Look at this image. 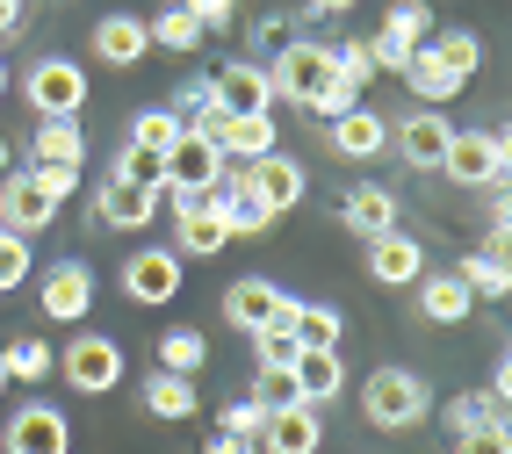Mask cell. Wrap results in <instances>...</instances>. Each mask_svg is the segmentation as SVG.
<instances>
[{
    "mask_svg": "<svg viewBox=\"0 0 512 454\" xmlns=\"http://www.w3.org/2000/svg\"><path fill=\"white\" fill-rule=\"evenodd\" d=\"M159 217V188H138V181H109L94 195V224H109V231H145Z\"/></svg>",
    "mask_w": 512,
    "mask_h": 454,
    "instance_id": "d6986e66",
    "label": "cell"
},
{
    "mask_svg": "<svg viewBox=\"0 0 512 454\" xmlns=\"http://www.w3.org/2000/svg\"><path fill=\"white\" fill-rule=\"evenodd\" d=\"M383 37H390V44H404V51H419V44L433 37V8H426V0H397L390 22H383Z\"/></svg>",
    "mask_w": 512,
    "mask_h": 454,
    "instance_id": "f546056e",
    "label": "cell"
},
{
    "mask_svg": "<svg viewBox=\"0 0 512 454\" xmlns=\"http://www.w3.org/2000/svg\"><path fill=\"white\" fill-rule=\"evenodd\" d=\"M0 440H8V454H73V426L58 404H22Z\"/></svg>",
    "mask_w": 512,
    "mask_h": 454,
    "instance_id": "9c48e42d",
    "label": "cell"
},
{
    "mask_svg": "<svg viewBox=\"0 0 512 454\" xmlns=\"http://www.w3.org/2000/svg\"><path fill=\"white\" fill-rule=\"evenodd\" d=\"M210 145L224 152V166H253L267 152H282L275 145V116H217L210 123Z\"/></svg>",
    "mask_w": 512,
    "mask_h": 454,
    "instance_id": "4fadbf2b",
    "label": "cell"
},
{
    "mask_svg": "<svg viewBox=\"0 0 512 454\" xmlns=\"http://www.w3.org/2000/svg\"><path fill=\"white\" fill-rule=\"evenodd\" d=\"M224 318L238 332H289L296 325V296L275 289V282H260V274H246V282L224 289Z\"/></svg>",
    "mask_w": 512,
    "mask_h": 454,
    "instance_id": "5b68a950",
    "label": "cell"
},
{
    "mask_svg": "<svg viewBox=\"0 0 512 454\" xmlns=\"http://www.w3.org/2000/svg\"><path fill=\"white\" fill-rule=\"evenodd\" d=\"M260 339V375H289L296 354H303V339L296 332H253Z\"/></svg>",
    "mask_w": 512,
    "mask_h": 454,
    "instance_id": "8d00e7d4",
    "label": "cell"
},
{
    "mask_svg": "<svg viewBox=\"0 0 512 454\" xmlns=\"http://www.w3.org/2000/svg\"><path fill=\"white\" fill-rule=\"evenodd\" d=\"M22 282H29V238L0 224V296H8V289H22Z\"/></svg>",
    "mask_w": 512,
    "mask_h": 454,
    "instance_id": "d590c367",
    "label": "cell"
},
{
    "mask_svg": "<svg viewBox=\"0 0 512 454\" xmlns=\"http://www.w3.org/2000/svg\"><path fill=\"white\" fill-rule=\"evenodd\" d=\"M455 454H512V433L505 426H469V433H455Z\"/></svg>",
    "mask_w": 512,
    "mask_h": 454,
    "instance_id": "ab89813d",
    "label": "cell"
},
{
    "mask_svg": "<svg viewBox=\"0 0 512 454\" xmlns=\"http://www.w3.org/2000/svg\"><path fill=\"white\" fill-rule=\"evenodd\" d=\"M354 0H311V15H347Z\"/></svg>",
    "mask_w": 512,
    "mask_h": 454,
    "instance_id": "bcb514c9",
    "label": "cell"
},
{
    "mask_svg": "<svg viewBox=\"0 0 512 454\" xmlns=\"http://www.w3.org/2000/svg\"><path fill=\"white\" fill-rule=\"evenodd\" d=\"M448 116H433V109H419V116H404L397 123V152H404V166H419V173H440V152H448Z\"/></svg>",
    "mask_w": 512,
    "mask_h": 454,
    "instance_id": "ffe728a7",
    "label": "cell"
},
{
    "mask_svg": "<svg viewBox=\"0 0 512 454\" xmlns=\"http://www.w3.org/2000/svg\"><path fill=\"white\" fill-rule=\"evenodd\" d=\"M202 361H210V339H202L195 325H174V332L159 339V368L166 375H195Z\"/></svg>",
    "mask_w": 512,
    "mask_h": 454,
    "instance_id": "f1b7e54d",
    "label": "cell"
},
{
    "mask_svg": "<svg viewBox=\"0 0 512 454\" xmlns=\"http://www.w3.org/2000/svg\"><path fill=\"white\" fill-rule=\"evenodd\" d=\"M0 368H8V382H44L51 375V346L44 339H15V346H0Z\"/></svg>",
    "mask_w": 512,
    "mask_h": 454,
    "instance_id": "4dcf8cb0",
    "label": "cell"
},
{
    "mask_svg": "<svg viewBox=\"0 0 512 454\" xmlns=\"http://www.w3.org/2000/svg\"><path fill=\"white\" fill-rule=\"evenodd\" d=\"M412 289H419V310H426L433 325H462L469 310H476V296H469V289L455 282V274H419Z\"/></svg>",
    "mask_w": 512,
    "mask_h": 454,
    "instance_id": "cb8c5ba5",
    "label": "cell"
},
{
    "mask_svg": "<svg viewBox=\"0 0 512 454\" xmlns=\"http://www.w3.org/2000/svg\"><path fill=\"white\" fill-rule=\"evenodd\" d=\"M210 181H224V152L210 145V130H181L159 159V188L188 195V188H210Z\"/></svg>",
    "mask_w": 512,
    "mask_h": 454,
    "instance_id": "8992f818",
    "label": "cell"
},
{
    "mask_svg": "<svg viewBox=\"0 0 512 454\" xmlns=\"http://www.w3.org/2000/svg\"><path fill=\"white\" fill-rule=\"evenodd\" d=\"M65 382H73V390H87V397H101V390H116L123 382V346L109 339V332H80L73 346H65Z\"/></svg>",
    "mask_w": 512,
    "mask_h": 454,
    "instance_id": "ba28073f",
    "label": "cell"
},
{
    "mask_svg": "<svg viewBox=\"0 0 512 454\" xmlns=\"http://www.w3.org/2000/svg\"><path fill=\"white\" fill-rule=\"evenodd\" d=\"M0 224L8 231H51L58 224V202L37 188V173H8V181H0Z\"/></svg>",
    "mask_w": 512,
    "mask_h": 454,
    "instance_id": "5bb4252c",
    "label": "cell"
},
{
    "mask_svg": "<svg viewBox=\"0 0 512 454\" xmlns=\"http://www.w3.org/2000/svg\"><path fill=\"white\" fill-rule=\"evenodd\" d=\"M289 390L296 404H332L347 390V361H339V346H303L296 368H289Z\"/></svg>",
    "mask_w": 512,
    "mask_h": 454,
    "instance_id": "9a60e30c",
    "label": "cell"
},
{
    "mask_svg": "<svg viewBox=\"0 0 512 454\" xmlns=\"http://www.w3.org/2000/svg\"><path fill=\"white\" fill-rule=\"evenodd\" d=\"M181 8L202 22V37H210V29H231V15H238V0H181Z\"/></svg>",
    "mask_w": 512,
    "mask_h": 454,
    "instance_id": "60d3db41",
    "label": "cell"
},
{
    "mask_svg": "<svg viewBox=\"0 0 512 454\" xmlns=\"http://www.w3.org/2000/svg\"><path fill=\"white\" fill-rule=\"evenodd\" d=\"M29 173H37V188H44L51 202H65V195L80 188V166H29Z\"/></svg>",
    "mask_w": 512,
    "mask_h": 454,
    "instance_id": "b9f144b4",
    "label": "cell"
},
{
    "mask_svg": "<svg viewBox=\"0 0 512 454\" xmlns=\"http://www.w3.org/2000/svg\"><path fill=\"white\" fill-rule=\"evenodd\" d=\"M0 173H8V137H0Z\"/></svg>",
    "mask_w": 512,
    "mask_h": 454,
    "instance_id": "7dc6e473",
    "label": "cell"
},
{
    "mask_svg": "<svg viewBox=\"0 0 512 454\" xmlns=\"http://www.w3.org/2000/svg\"><path fill=\"white\" fill-rule=\"evenodd\" d=\"M505 166H512V145H505L498 130H455L448 152H440V173L462 181V188H498Z\"/></svg>",
    "mask_w": 512,
    "mask_h": 454,
    "instance_id": "277c9868",
    "label": "cell"
},
{
    "mask_svg": "<svg viewBox=\"0 0 512 454\" xmlns=\"http://www.w3.org/2000/svg\"><path fill=\"white\" fill-rule=\"evenodd\" d=\"M145 29H152V44H166V51H195V44H202V22L181 8V0H174L159 22H145Z\"/></svg>",
    "mask_w": 512,
    "mask_h": 454,
    "instance_id": "d6a6232c",
    "label": "cell"
},
{
    "mask_svg": "<svg viewBox=\"0 0 512 454\" xmlns=\"http://www.w3.org/2000/svg\"><path fill=\"white\" fill-rule=\"evenodd\" d=\"M0 390H8V368H0Z\"/></svg>",
    "mask_w": 512,
    "mask_h": 454,
    "instance_id": "681fc988",
    "label": "cell"
},
{
    "mask_svg": "<svg viewBox=\"0 0 512 454\" xmlns=\"http://www.w3.org/2000/svg\"><path fill=\"white\" fill-rule=\"evenodd\" d=\"M368 274H375L383 289H412L419 274H426L419 238H412V231H383V238H368Z\"/></svg>",
    "mask_w": 512,
    "mask_h": 454,
    "instance_id": "ac0fdd59",
    "label": "cell"
},
{
    "mask_svg": "<svg viewBox=\"0 0 512 454\" xmlns=\"http://www.w3.org/2000/svg\"><path fill=\"white\" fill-rule=\"evenodd\" d=\"M231 173H238V188H246V195H260L267 209H275V217L303 202V166H296L289 152H267V159H253V166H231Z\"/></svg>",
    "mask_w": 512,
    "mask_h": 454,
    "instance_id": "8fae6325",
    "label": "cell"
},
{
    "mask_svg": "<svg viewBox=\"0 0 512 454\" xmlns=\"http://www.w3.org/2000/svg\"><path fill=\"white\" fill-rule=\"evenodd\" d=\"M80 159H87L80 116H44L37 123V166H80Z\"/></svg>",
    "mask_w": 512,
    "mask_h": 454,
    "instance_id": "d4e9b609",
    "label": "cell"
},
{
    "mask_svg": "<svg viewBox=\"0 0 512 454\" xmlns=\"http://www.w3.org/2000/svg\"><path fill=\"white\" fill-rule=\"evenodd\" d=\"M145 51H152L145 15H101V22H94V58H101V65H138Z\"/></svg>",
    "mask_w": 512,
    "mask_h": 454,
    "instance_id": "44dd1931",
    "label": "cell"
},
{
    "mask_svg": "<svg viewBox=\"0 0 512 454\" xmlns=\"http://www.w3.org/2000/svg\"><path fill=\"white\" fill-rule=\"evenodd\" d=\"M476 65H484V44H476L469 29H433V37L404 58V80H412L419 109H440V101H455L476 80Z\"/></svg>",
    "mask_w": 512,
    "mask_h": 454,
    "instance_id": "7a4b0ae2",
    "label": "cell"
},
{
    "mask_svg": "<svg viewBox=\"0 0 512 454\" xmlns=\"http://www.w3.org/2000/svg\"><path fill=\"white\" fill-rule=\"evenodd\" d=\"M0 94H8V65H0Z\"/></svg>",
    "mask_w": 512,
    "mask_h": 454,
    "instance_id": "c3c4849f",
    "label": "cell"
},
{
    "mask_svg": "<svg viewBox=\"0 0 512 454\" xmlns=\"http://www.w3.org/2000/svg\"><path fill=\"white\" fill-rule=\"evenodd\" d=\"M339 217H347V231H361V238H383V231H397V195L375 188V181H361V188H347Z\"/></svg>",
    "mask_w": 512,
    "mask_h": 454,
    "instance_id": "603a6c76",
    "label": "cell"
},
{
    "mask_svg": "<svg viewBox=\"0 0 512 454\" xmlns=\"http://www.w3.org/2000/svg\"><path fill=\"white\" fill-rule=\"evenodd\" d=\"M116 181H138V188H159V159L138 152V145H123L116 152Z\"/></svg>",
    "mask_w": 512,
    "mask_h": 454,
    "instance_id": "f35d334b",
    "label": "cell"
},
{
    "mask_svg": "<svg viewBox=\"0 0 512 454\" xmlns=\"http://www.w3.org/2000/svg\"><path fill=\"white\" fill-rule=\"evenodd\" d=\"M455 282H462L476 303H498V296H512V267H505V253H462Z\"/></svg>",
    "mask_w": 512,
    "mask_h": 454,
    "instance_id": "484cf974",
    "label": "cell"
},
{
    "mask_svg": "<svg viewBox=\"0 0 512 454\" xmlns=\"http://www.w3.org/2000/svg\"><path fill=\"white\" fill-rule=\"evenodd\" d=\"M318 440H325L318 404H275L253 447H260V454H318Z\"/></svg>",
    "mask_w": 512,
    "mask_h": 454,
    "instance_id": "7c38bea8",
    "label": "cell"
},
{
    "mask_svg": "<svg viewBox=\"0 0 512 454\" xmlns=\"http://www.w3.org/2000/svg\"><path fill=\"white\" fill-rule=\"evenodd\" d=\"M289 37H296V22H289V15H267V22H260V44H267V51H282Z\"/></svg>",
    "mask_w": 512,
    "mask_h": 454,
    "instance_id": "7bdbcfd3",
    "label": "cell"
},
{
    "mask_svg": "<svg viewBox=\"0 0 512 454\" xmlns=\"http://www.w3.org/2000/svg\"><path fill=\"white\" fill-rule=\"evenodd\" d=\"M267 87H275L282 101H296V109H311V116H347V109H361V94L332 73V51L325 44H303V37H289L282 44V58H275V73H267Z\"/></svg>",
    "mask_w": 512,
    "mask_h": 454,
    "instance_id": "6da1fadb",
    "label": "cell"
},
{
    "mask_svg": "<svg viewBox=\"0 0 512 454\" xmlns=\"http://www.w3.org/2000/svg\"><path fill=\"white\" fill-rule=\"evenodd\" d=\"M145 404H152V418H195V375L152 368L145 375Z\"/></svg>",
    "mask_w": 512,
    "mask_h": 454,
    "instance_id": "4316f807",
    "label": "cell"
},
{
    "mask_svg": "<svg viewBox=\"0 0 512 454\" xmlns=\"http://www.w3.org/2000/svg\"><path fill=\"white\" fill-rule=\"evenodd\" d=\"M123 296L130 303H174L181 296V253H130V267H123Z\"/></svg>",
    "mask_w": 512,
    "mask_h": 454,
    "instance_id": "2e32d148",
    "label": "cell"
},
{
    "mask_svg": "<svg viewBox=\"0 0 512 454\" xmlns=\"http://www.w3.org/2000/svg\"><path fill=\"white\" fill-rule=\"evenodd\" d=\"M202 454H260V447L238 440V433H210V440H202Z\"/></svg>",
    "mask_w": 512,
    "mask_h": 454,
    "instance_id": "ee69618b",
    "label": "cell"
},
{
    "mask_svg": "<svg viewBox=\"0 0 512 454\" xmlns=\"http://www.w3.org/2000/svg\"><path fill=\"white\" fill-rule=\"evenodd\" d=\"M22 94H29V109H37V116H80L87 109V73L73 58H37V65H29V80H22Z\"/></svg>",
    "mask_w": 512,
    "mask_h": 454,
    "instance_id": "52a82bcc",
    "label": "cell"
},
{
    "mask_svg": "<svg viewBox=\"0 0 512 454\" xmlns=\"http://www.w3.org/2000/svg\"><path fill=\"white\" fill-rule=\"evenodd\" d=\"M267 411H275V404H260V397H238V404H224V411H217V433H238V440H260V426H267Z\"/></svg>",
    "mask_w": 512,
    "mask_h": 454,
    "instance_id": "e575fe53",
    "label": "cell"
},
{
    "mask_svg": "<svg viewBox=\"0 0 512 454\" xmlns=\"http://www.w3.org/2000/svg\"><path fill=\"white\" fill-rule=\"evenodd\" d=\"M210 109L217 116H267L275 109V87H267V73L260 65H224V73H210Z\"/></svg>",
    "mask_w": 512,
    "mask_h": 454,
    "instance_id": "30bf717a",
    "label": "cell"
},
{
    "mask_svg": "<svg viewBox=\"0 0 512 454\" xmlns=\"http://www.w3.org/2000/svg\"><path fill=\"white\" fill-rule=\"evenodd\" d=\"M87 310H94V274H87V260H58V267L44 274V318L80 325Z\"/></svg>",
    "mask_w": 512,
    "mask_h": 454,
    "instance_id": "e0dca14e",
    "label": "cell"
},
{
    "mask_svg": "<svg viewBox=\"0 0 512 454\" xmlns=\"http://www.w3.org/2000/svg\"><path fill=\"white\" fill-rule=\"evenodd\" d=\"M174 137H181V116H174V109H159V101L130 116V145L152 152V159H166V145H174Z\"/></svg>",
    "mask_w": 512,
    "mask_h": 454,
    "instance_id": "83f0119b",
    "label": "cell"
},
{
    "mask_svg": "<svg viewBox=\"0 0 512 454\" xmlns=\"http://www.w3.org/2000/svg\"><path fill=\"white\" fill-rule=\"evenodd\" d=\"M22 29V0H0V37H15Z\"/></svg>",
    "mask_w": 512,
    "mask_h": 454,
    "instance_id": "f6af8a7d",
    "label": "cell"
},
{
    "mask_svg": "<svg viewBox=\"0 0 512 454\" xmlns=\"http://www.w3.org/2000/svg\"><path fill=\"white\" fill-rule=\"evenodd\" d=\"M426 382L412 375V368H375L368 382H361V418L375 433H404V426H419L426 418Z\"/></svg>",
    "mask_w": 512,
    "mask_h": 454,
    "instance_id": "3957f363",
    "label": "cell"
},
{
    "mask_svg": "<svg viewBox=\"0 0 512 454\" xmlns=\"http://www.w3.org/2000/svg\"><path fill=\"white\" fill-rule=\"evenodd\" d=\"M332 73H339V80H347V87L361 94V87L375 80V58H368V44H332Z\"/></svg>",
    "mask_w": 512,
    "mask_h": 454,
    "instance_id": "74e56055",
    "label": "cell"
},
{
    "mask_svg": "<svg viewBox=\"0 0 512 454\" xmlns=\"http://www.w3.org/2000/svg\"><path fill=\"white\" fill-rule=\"evenodd\" d=\"M448 426H455V433H469V426H505V397H491V390L455 397V404H448Z\"/></svg>",
    "mask_w": 512,
    "mask_h": 454,
    "instance_id": "1f68e13d",
    "label": "cell"
},
{
    "mask_svg": "<svg viewBox=\"0 0 512 454\" xmlns=\"http://www.w3.org/2000/svg\"><path fill=\"white\" fill-rule=\"evenodd\" d=\"M303 346H339V310L332 303H296V325H289Z\"/></svg>",
    "mask_w": 512,
    "mask_h": 454,
    "instance_id": "836d02e7",
    "label": "cell"
},
{
    "mask_svg": "<svg viewBox=\"0 0 512 454\" xmlns=\"http://www.w3.org/2000/svg\"><path fill=\"white\" fill-rule=\"evenodd\" d=\"M325 130H332V152L339 159H375V152L390 145V123L375 116V109H347V116H332Z\"/></svg>",
    "mask_w": 512,
    "mask_h": 454,
    "instance_id": "7402d4cb",
    "label": "cell"
}]
</instances>
